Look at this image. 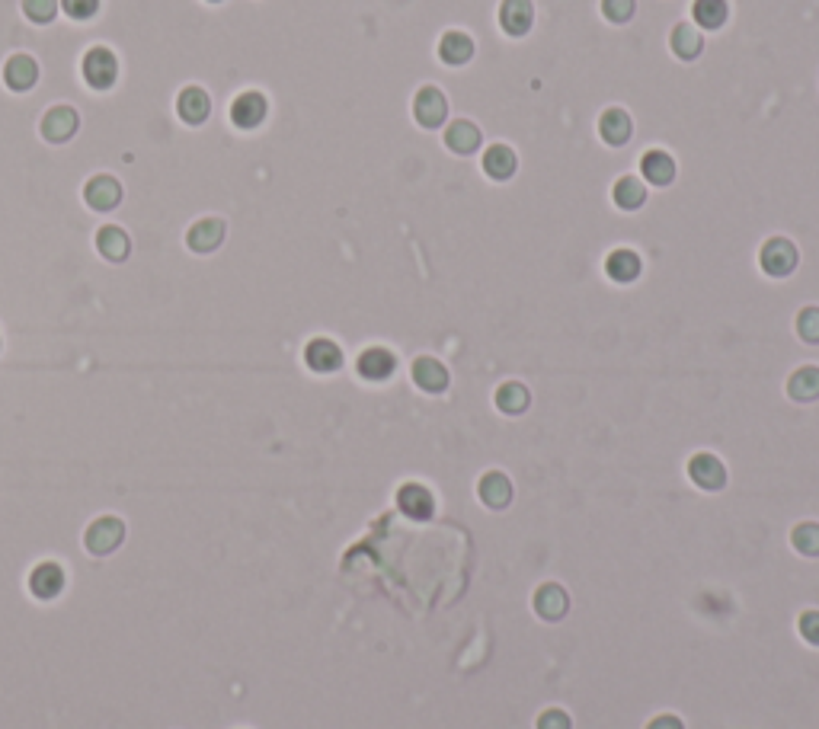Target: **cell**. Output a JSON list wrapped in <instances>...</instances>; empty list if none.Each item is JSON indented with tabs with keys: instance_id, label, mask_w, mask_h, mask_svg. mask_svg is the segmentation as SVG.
<instances>
[{
	"instance_id": "cell-1",
	"label": "cell",
	"mask_w": 819,
	"mask_h": 729,
	"mask_svg": "<svg viewBox=\"0 0 819 729\" xmlns=\"http://www.w3.org/2000/svg\"><path fill=\"white\" fill-rule=\"evenodd\" d=\"M125 540V521L116 519V515H103L97 519L84 534V544L93 557H106L112 550H118V544Z\"/></svg>"
},
{
	"instance_id": "cell-2",
	"label": "cell",
	"mask_w": 819,
	"mask_h": 729,
	"mask_svg": "<svg viewBox=\"0 0 819 729\" xmlns=\"http://www.w3.org/2000/svg\"><path fill=\"white\" fill-rule=\"evenodd\" d=\"M80 74H84V80L93 87V90H109V87L116 84V77H118L116 55H112L109 48H103V46L90 48V52L84 55V61H80Z\"/></svg>"
},
{
	"instance_id": "cell-3",
	"label": "cell",
	"mask_w": 819,
	"mask_h": 729,
	"mask_svg": "<svg viewBox=\"0 0 819 729\" xmlns=\"http://www.w3.org/2000/svg\"><path fill=\"white\" fill-rule=\"evenodd\" d=\"M797 260H800L797 247H793L787 237H772L759 253L762 269H765V275H772V279H787V275L797 269Z\"/></svg>"
},
{
	"instance_id": "cell-4",
	"label": "cell",
	"mask_w": 819,
	"mask_h": 729,
	"mask_svg": "<svg viewBox=\"0 0 819 729\" xmlns=\"http://www.w3.org/2000/svg\"><path fill=\"white\" fill-rule=\"evenodd\" d=\"M689 477L695 487H701L704 493H717V489L727 487V467L717 455L711 451H698L689 461Z\"/></svg>"
},
{
	"instance_id": "cell-5",
	"label": "cell",
	"mask_w": 819,
	"mask_h": 729,
	"mask_svg": "<svg viewBox=\"0 0 819 729\" xmlns=\"http://www.w3.org/2000/svg\"><path fill=\"white\" fill-rule=\"evenodd\" d=\"M414 116L423 128H439L448 118V99L439 87H423L414 97Z\"/></svg>"
},
{
	"instance_id": "cell-6",
	"label": "cell",
	"mask_w": 819,
	"mask_h": 729,
	"mask_svg": "<svg viewBox=\"0 0 819 729\" xmlns=\"http://www.w3.org/2000/svg\"><path fill=\"white\" fill-rule=\"evenodd\" d=\"M531 601H535V614L541 621H548V624L564 621L567 611H570V595H567V589L560 586V582H544V586H537V592Z\"/></svg>"
},
{
	"instance_id": "cell-7",
	"label": "cell",
	"mask_w": 819,
	"mask_h": 729,
	"mask_svg": "<svg viewBox=\"0 0 819 729\" xmlns=\"http://www.w3.org/2000/svg\"><path fill=\"white\" fill-rule=\"evenodd\" d=\"M397 508L414 521H429L435 515V499L423 483H404L397 489Z\"/></svg>"
},
{
	"instance_id": "cell-8",
	"label": "cell",
	"mask_w": 819,
	"mask_h": 729,
	"mask_svg": "<svg viewBox=\"0 0 819 729\" xmlns=\"http://www.w3.org/2000/svg\"><path fill=\"white\" fill-rule=\"evenodd\" d=\"M80 128V118L71 106H52V109L42 116V138L48 144H65L77 135Z\"/></svg>"
},
{
	"instance_id": "cell-9",
	"label": "cell",
	"mask_w": 819,
	"mask_h": 729,
	"mask_svg": "<svg viewBox=\"0 0 819 729\" xmlns=\"http://www.w3.org/2000/svg\"><path fill=\"white\" fill-rule=\"evenodd\" d=\"M84 202L90 205L93 211H112V209H118V202H122V186H118L116 176L99 173V176H93V180H87Z\"/></svg>"
},
{
	"instance_id": "cell-10",
	"label": "cell",
	"mask_w": 819,
	"mask_h": 729,
	"mask_svg": "<svg viewBox=\"0 0 819 729\" xmlns=\"http://www.w3.org/2000/svg\"><path fill=\"white\" fill-rule=\"evenodd\" d=\"M266 112H269L266 97L256 93V90H247V93H241L234 103H230V122H234L237 128L250 131V128H256V125H262Z\"/></svg>"
},
{
	"instance_id": "cell-11",
	"label": "cell",
	"mask_w": 819,
	"mask_h": 729,
	"mask_svg": "<svg viewBox=\"0 0 819 729\" xmlns=\"http://www.w3.org/2000/svg\"><path fill=\"white\" fill-rule=\"evenodd\" d=\"M29 592L36 595L39 601H52L65 592V570L58 563L46 560L29 573Z\"/></svg>"
},
{
	"instance_id": "cell-12",
	"label": "cell",
	"mask_w": 819,
	"mask_h": 729,
	"mask_svg": "<svg viewBox=\"0 0 819 729\" xmlns=\"http://www.w3.org/2000/svg\"><path fill=\"white\" fill-rule=\"evenodd\" d=\"M224 234H228V228H224L221 218H202L186 231V243H189L192 253H215L224 243Z\"/></svg>"
},
{
	"instance_id": "cell-13",
	"label": "cell",
	"mask_w": 819,
	"mask_h": 729,
	"mask_svg": "<svg viewBox=\"0 0 819 729\" xmlns=\"http://www.w3.org/2000/svg\"><path fill=\"white\" fill-rule=\"evenodd\" d=\"M304 362H308L311 372L330 375L343 364V349L333 343V339L317 336V339H311V343L304 345Z\"/></svg>"
},
{
	"instance_id": "cell-14",
	"label": "cell",
	"mask_w": 819,
	"mask_h": 729,
	"mask_svg": "<svg viewBox=\"0 0 819 729\" xmlns=\"http://www.w3.org/2000/svg\"><path fill=\"white\" fill-rule=\"evenodd\" d=\"M355 368H359V375L365 381H387L397 372V355L391 349H384V345H372V349H365L359 355Z\"/></svg>"
},
{
	"instance_id": "cell-15",
	"label": "cell",
	"mask_w": 819,
	"mask_h": 729,
	"mask_svg": "<svg viewBox=\"0 0 819 729\" xmlns=\"http://www.w3.org/2000/svg\"><path fill=\"white\" fill-rule=\"evenodd\" d=\"M535 23V7H531V0H503V7H499V26H503L506 36L518 39L525 36Z\"/></svg>"
},
{
	"instance_id": "cell-16",
	"label": "cell",
	"mask_w": 819,
	"mask_h": 729,
	"mask_svg": "<svg viewBox=\"0 0 819 729\" xmlns=\"http://www.w3.org/2000/svg\"><path fill=\"white\" fill-rule=\"evenodd\" d=\"M477 496L486 508H506L512 502V480L503 474V470H486L477 483Z\"/></svg>"
},
{
	"instance_id": "cell-17",
	"label": "cell",
	"mask_w": 819,
	"mask_h": 729,
	"mask_svg": "<svg viewBox=\"0 0 819 729\" xmlns=\"http://www.w3.org/2000/svg\"><path fill=\"white\" fill-rule=\"evenodd\" d=\"M36 80H39V65H36L33 55H14V58H7V65H4V84L10 90L26 93L36 87Z\"/></svg>"
},
{
	"instance_id": "cell-18",
	"label": "cell",
	"mask_w": 819,
	"mask_h": 729,
	"mask_svg": "<svg viewBox=\"0 0 819 729\" xmlns=\"http://www.w3.org/2000/svg\"><path fill=\"white\" fill-rule=\"evenodd\" d=\"M414 381L420 391L426 394H442L448 387V368L433 355H423L414 362Z\"/></svg>"
},
{
	"instance_id": "cell-19",
	"label": "cell",
	"mask_w": 819,
	"mask_h": 729,
	"mask_svg": "<svg viewBox=\"0 0 819 729\" xmlns=\"http://www.w3.org/2000/svg\"><path fill=\"white\" fill-rule=\"evenodd\" d=\"M177 112L186 125H202L211 112V99L202 87H186L177 97Z\"/></svg>"
},
{
	"instance_id": "cell-20",
	"label": "cell",
	"mask_w": 819,
	"mask_h": 729,
	"mask_svg": "<svg viewBox=\"0 0 819 729\" xmlns=\"http://www.w3.org/2000/svg\"><path fill=\"white\" fill-rule=\"evenodd\" d=\"M599 135L611 148H621L634 135V122H630V116L624 109H605L602 118H599Z\"/></svg>"
},
{
	"instance_id": "cell-21",
	"label": "cell",
	"mask_w": 819,
	"mask_h": 729,
	"mask_svg": "<svg viewBox=\"0 0 819 729\" xmlns=\"http://www.w3.org/2000/svg\"><path fill=\"white\" fill-rule=\"evenodd\" d=\"M480 167H484V173L490 176V180H497V182L509 180V176L516 173V167H518L516 150H512L509 144H493V148L484 150Z\"/></svg>"
},
{
	"instance_id": "cell-22",
	"label": "cell",
	"mask_w": 819,
	"mask_h": 729,
	"mask_svg": "<svg viewBox=\"0 0 819 729\" xmlns=\"http://www.w3.org/2000/svg\"><path fill=\"white\" fill-rule=\"evenodd\" d=\"M445 148L461 157L474 154V150L480 148V128L474 122H467V118H455V122H448Z\"/></svg>"
},
{
	"instance_id": "cell-23",
	"label": "cell",
	"mask_w": 819,
	"mask_h": 729,
	"mask_svg": "<svg viewBox=\"0 0 819 729\" xmlns=\"http://www.w3.org/2000/svg\"><path fill=\"white\" fill-rule=\"evenodd\" d=\"M787 397L797 404H813L819 400V368L816 364H804L787 378Z\"/></svg>"
},
{
	"instance_id": "cell-24",
	"label": "cell",
	"mask_w": 819,
	"mask_h": 729,
	"mask_svg": "<svg viewBox=\"0 0 819 729\" xmlns=\"http://www.w3.org/2000/svg\"><path fill=\"white\" fill-rule=\"evenodd\" d=\"M640 176L653 186H669L675 180V160L666 150H647L640 160Z\"/></svg>"
},
{
	"instance_id": "cell-25",
	"label": "cell",
	"mask_w": 819,
	"mask_h": 729,
	"mask_svg": "<svg viewBox=\"0 0 819 729\" xmlns=\"http://www.w3.org/2000/svg\"><path fill=\"white\" fill-rule=\"evenodd\" d=\"M97 250H99V256H103V260L122 262V260H128V253H131V241H128V234H125L122 228L109 224V228H99L97 231Z\"/></svg>"
},
{
	"instance_id": "cell-26",
	"label": "cell",
	"mask_w": 819,
	"mask_h": 729,
	"mask_svg": "<svg viewBox=\"0 0 819 729\" xmlns=\"http://www.w3.org/2000/svg\"><path fill=\"white\" fill-rule=\"evenodd\" d=\"M643 262L640 256L634 253V250H611L609 260H605V272H609L611 282H621V285H628V282H634L637 275H640Z\"/></svg>"
},
{
	"instance_id": "cell-27",
	"label": "cell",
	"mask_w": 819,
	"mask_h": 729,
	"mask_svg": "<svg viewBox=\"0 0 819 729\" xmlns=\"http://www.w3.org/2000/svg\"><path fill=\"white\" fill-rule=\"evenodd\" d=\"M439 58L445 61V65H452V67L467 65V61L474 58V39L467 33L452 29V33H445L439 39Z\"/></svg>"
},
{
	"instance_id": "cell-28",
	"label": "cell",
	"mask_w": 819,
	"mask_h": 729,
	"mask_svg": "<svg viewBox=\"0 0 819 729\" xmlns=\"http://www.w3.org/2000/svg\"><path fill=\"white\" fill-rule=\"evenodd\" d=\"M669 46H672L675 58L695 61L698 55H701V48H704V39H701V33L691 26V23H679V26L672 29V36H669Z\"/></svg>"
},
{
	"instance_id": "cell-29",
	"label": "cell",
	"mask_w": 819,
	"mask_h": 729,
	"mask_svg": "<svg viewBox=\"0 0 819 729\" xmlns=\"http://www.w3.org/2000/svg\"><path fill=\"white\" fill-rule=\"evenodd\" d=\"M611 196H615V205L624 211H637L643 202H647V186H643L637 176H621V180L615 182V190H611Z\"/></svg>"
},
{
	"instance_id": "cell-30",
	"label": "cell",
	"mask_w": 819,
	"mask_h": 729,
	"mask_svg": "<svg viewBox=\"0 0 819 729\" xmlns=\"http://www.w3.org/2000/svg\"><path fill=\"white\" fill-rule=\"evenodd\" d=\"M497 406L503 413H509V416H518V413H525L531 406V394L525 385H518V381H506L503 387H497Z\"/></svg>"
},
{
	"instance_id": "cell-31",
	"label": "cell",
	"mask_w": 819,
	"mask_h": 729,
	"mask_svg": "<svg viewBox=\"0 0 819 729\" xmlns=\"http://www.w3.org/2000/svg\"><path fill=\"white\" fill-rule=\"evenodd\" d=\"M691 16L701 29H721L730 16V4L727 0H695Z\"/></svg>"
},
{
	"instance_id": "cell-32",
	"label": "cell",
	"mask_w": 819,
	"mask_h": 729,
	"mask_svg": "<svg viewBox=\"0 0 819 729\" xmlns=\"http://www.w3.org/2000/svg\"><path fill=\"white\" fill-rule=\"evenodd\" d=\"M791 544L797 554L819 557V521H800V525H793Z\"/></svg>"
},
{
	"instance_id": "cell-33",
	"label": "cell",
	"mask_w": 819,
	"mask_h": 729,
	"mask_svg": "<svg viewBox=\"0 0 819 729\" xmlns=\"http://www.w3.org/2000/svg\"><path fill=\"white\" fill-rule=\"evenodd\" d=\"M58 0H23V14H26V20L33 23H52L55 14H58Z\"/></svg>"
},
{
	"instance_id": "cell-34",
	"label": "cell",
	"mask_w": 819,
	"mask_h": 729,
	"mask_svg": "<svg viewBox=\"0 0 819 729\" xmlns=\"http://www.w3.org/2000/svg\"><path fill=\"white\" fill-rule=\"evenodd\" d=\"M797 336L804 343H819V307H804L797 313Z\"/></svg>"
},
{
	"instance_id": "cell-35",
	"label": "cell",
	"mask_w": 819,
	"mask_h": 729,
	"mask_svg": "<svg viewBox=\"0 0 819 729\" xmlns=\"http://www.w3.org/2000/svg\"><path fill=\"white\" fill-rule=\"evenodd\" d=\"M637 10V0H602V14L611 23H628Z\"/></svg>"
},
{
	"instance_id": "cell-36",
	"label": "cell",
	"mask_w": 819,
	"mask_h": 729,
	"mask_svg": "<svg viewBox=\"0 0 819 729\" xmlns=\"http://www.w3.org/2000/svg\"><path fill=\"white\" fill-rule=\"evenodd\" d=\"M58 4L71 20H90L99 10V0H58Z\"/></svg>"
},
{
	"instance_id": "cell-37",
	"label": "cell",
	"mask_w": 819,
	"mask_h": 729,
	"mask_svg": "<svg viewBox=\"0 0 819 729\" xmlns=\"http://www.w3.org/2000/svg\"><path fill=\"white\" fill-rule=\"evenodd\" d=\"M537 729H573L570 714H567V710H560V707L544 710V714L537 716Z\"/></svg>"
},
{
	"instance_id": "cell-38",
	"label": "cell",
	"mask_w": 819,
	"mask_h": 729,
	"mask_svg": "<svg viewBox=\"0 0 819 729\" xmlns=\"http://www.w3.org/2000/svg\"><path fill=\"white\" fill-rule=\"evenodd\" d=\"M800 627V637L806 640L810 646H819V611H804L797 621Z\"/></svg>"
},
{
	"instance_id": "cell-39",
	"label": "cell",
	"mask_w": 819,
	"mask_h": 729,
	"mask_svg": "<svg viewBox=\"0 0 819 729\" xmlns=\"http://www.w3.org/2000/svg\"><path fill=\"white\" fill-rule=\"evenodd\" d=\"M647 729H685V726H681L679 716L662 714V716H656V720H650V723H647Z\"/></svg>"
},
{
	"instance_id": "cell-40",
	"label": "cell",
	"mask_w": 819,
	"mask_h": 729,
	"mask_svg": "<svg viewBox=\"0 0 819 729\" xmlns=\"http://www.w3.org/2000/svg\"><path fill=\"white\" fill-rule=\"evenodd\" d=\"M209 4H221V0H209Z\"/></svg>"
}]
</instances>
